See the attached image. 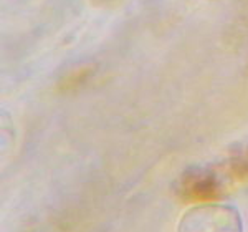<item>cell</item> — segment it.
Listing matches in <instances>:
<instances>
[{"label": "cell", "mask_w": 248, "mask_h": 232, "mask_svg": "<svg viewBox=\"0 0 248 232\" xmlns=\"http://www.w3.org/2000/svg\"><path fill=\"white\" fill-rule=\"evenodd\" d=\"M230 178L222 167H190L175 182V194L186 202H212L227 194Z\"/></svg>", "instance_id": "cell-1"}, {"label": "cell", "mask_w": 248, "mask_h": 232, "mask_svg": "<svg viewBox=\"0 0 248 232\" xmlns=\"http://www.w3.org/2000/svg\"><path fill=\"white\" fill-rule=\"evenodd\" d=\"M222 166L232 182H248V143L232 148Z\"/></svg>", "instance_id": "cell-2"}, {"label": "cell", "mask_w": 248, "mask_h": 232, "mask_svg": "<svg viewBox=\"0 0 248 232\" xmlns=\"http://www.w3.org/2000/svg\"><path fill=\"white\" fill-rule=\"evenodd\" d=\"M91 73H93V68H91V66H79V68L73 70L70 75H66V77L63 78L62 88H63V90H66V91L77 90V88H79L81 83H85L86 80L91 77Z\"/></svg>", "instance_id": "cell-3"}]
</instances>
